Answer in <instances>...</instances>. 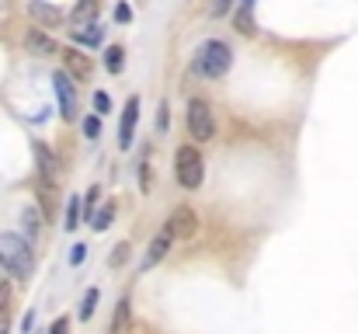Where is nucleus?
Segmentation results:
<instances>
[{"label":"nucleus","mask_w":358,"mask_h":334,"mask_svg":"<svg viewBox=\"0 0 358 334\" xmlns=\"http://www.w3.org/2000/svg\"><path fill=\"white\" fill-rule=\"evenodd\" d=\"M0 265H3L14 279H28L31 268H35V258H31L28 240L17 237V233H0Z\"/></svg>","instance_id":"obj_1"},{"label":"nucleus","mask_w":358,"mask_h":334,"mask_svg":"<svg viewBox=\"0 0 358 334\" xmlns=\"http://www.w3.org/2000/svg\"><path fill=\"white\" fill-rule=\"evenodd\" d=\"M230 63H234V53H230V46L227 42H220V39H213V42H206L199 53H195V74H202V77H223L227 70H230Z\"/></svg>","instance_id":"obj_2"},{"label":"nucleus","mask_w":358,"mask_h":334,"mask_svg":"<svg viewBox=\"0 0 358 334\" xmlns=\"http://www.w3.org/2000/svg\"><path fill=\"white\" fill-rule=\"evenodd\" d=\"M174 174H178V181H181L185 188H199V185H202L206 164H202V157H199L195 146H181V150L174 153Z\"/></svg>","instance_id":"obj_3"},{"label":"nucleus","mask_w":358,"mask_h":334,"mask_svg":"<svg viewBox=\"0 0 358 334\" xmlns=\"http://www.w3.org/2000/svg\"><path fill=\"white\" fill-rule=\"evenodd\" d=\"M188 129H192V136H195L199 143H209L213 132H216L213 109H209L202 98H192V105H188Z\"/></svg>","instance_id":"obj_4"},{"label":"nucleus","mask_w":358,"mask_h":334,"mask_svg":"<svg viewBox=\"0 0 358 334\" xmlns=\"http://www.w3.org/2000/svg\"><path fill=\"white\" fill-rule=\"evenodd\" d=\"M195 230H199V216H195V209L181 206V209H174V213H171V220H167V233H171V237L188 240Z\"/></svg>","instance_id":"obj_5"},{"label":"nucleus","mask_w":358,"mask_h":334,"mask_svg":"<svg viewBox=\"0 0 358 334\" xmlns=\"http://www.w3.org/2000/svg\"><path fill=\"white\" fill-rule=\"evenodd\" d=\"M52 84H56V95H59V109H63V118H73V111H77V95H73L70 74L56 70V74H52Z\"/></svg>","instance_id":"obj_6"},{"label":"nucleus","mask_w":358,"mask_h":334,"mask_svg":"<svg viewBox=\"0 0 358 334\" xmlns=\"http://www.w3.org/2000/svg\"><path fill=\"white\" fill-rule=\"evenodd\" d=\"M136 118H139V98L132 95L129 105H125V111H122V125H119V146L122 150H129V143H132V136H136Z\"/></svg>","instance_id":"obj_7"},{"label":"nucleus","mask_w":358,"mask_h":334,"mask_svg":"<svg viewBox=\"0 0 358 334\" xmlns=\"http://www.w3.org/2000/svg\"><path fill=\"white\" fill-rule=\"evenodd\" d=\"M24 46H28V53H35V56H56V53H59V46H56L42 28H31L28 39H24Z\"/></svg>","instance_id":"obj_8"},{"label":"nucleus","mask_w":358,"mask_h":334,"mask_svg":"<svg viewBox=\"0 0 358 334\" xmlns=\"http://www.w3.org/2000/svg\"><path fill=\"white\" fill-rule=\"evenodd\" d=\"M28 14H31L38 25H45V28H56V25L63 21L59 7H52V4H42V0H31V4H28Z\"/></svg>","instance_id":"obj_9"},{"label":"nucleus","mask_w":358,"mask_h":334,"mask_svg":"<svg viewBox=\"0 0 358 334\" xmlns=\"http://www.w3.org/2000/svg\"><path fill=\"white\" fill-rule=\"evenodd\" d=\"M63 60H66V70H70L77 81H87V77H91V60H87L84 53L66 49V53H63Z\"/></svg>","instance_id":"obj_10"},{"label":"nucleus","mask_w":358,"mask_h":334,"mask_svg":"<svg viewBox=\"0 0 358 334\" xmlns=\"http://www.w3.org/2000/svg\"><path fill=\"white\" fill-rule=\"evenodd\" d=\"M112 334H132V307L129 296H122L115 303V317H112Z\"/></svg>","instance_id":"obj_11"},{"label":"nucleus","mask_w":358,"mask_h":334,"mask_svg":"<svg viewBox=\"0 0 358 334\" xmlns=\"http://www.w3.org/2000/svg\"><path fill=\"white\" fill-rule=\"evenodd\" d=\"M35 160H38V174H42L49 185H56V157H52L42 143H35Z\"/></svg>","instance_id":"obj_12"},{"label":"nucleus","mask_w":358,"mask_h":334,"mask_svg":"<svg viewBox=\"0 0 358 334\" xmlns=\"http://www.w3.org/2000/svg\"><path fill=\"white\" fill-rule=\"evenodd\" d=\"M98 7H101L98 0H77L73 11H70V21H73V25H87V21L98 18Z\"/></svg>","instance_id":"obj_13"},{"label":"nucleus","mask_w":358,"mask_h":334,"mask_svg":"<svg viewBox=\"0 0 358 334\" xmlns=\"http://www.w3.org/2000/svg\"><path fill=\"white\" fill-rule=\"evenodd\" d=\"M171 240H174V237H171V233H167V226H164V230H160V233H157V237L150 240V251H146V265H153V261H160V258L167 254V247H171Z\"/></svg>","instance_id":"obj_14"},{"label":"nucleus","mask_w":358,"mask_h":334,"mask_svg":"<svg viewBox=\"0 0 358 334\" xmlns=\"http://www.w3.org/2000/svg\"><path fill=\"white\" fill-rule=\"evenodd\" d=\"M73 39L84 42V46H101V25L98 21H87V25L73 28Z\"/></svg>","instance_id":"obj_15"},{"label":"nucleus","mask_w":358,"mask_h":334,"mask_svg":"<svg viewBox=\"0 0 358 334\" xmlns=\"http://www.w3.org/2000/svg\"><path fill=\"white\" fill-rule=\"evenodd\" d=\"M122 63H125V49L122 46H108L105 49V70L108 74H122Z\"/></svg>","instance_id":"obj_16"},{"label":"nucleus","mask_w":358,"mask_h":334,"mask_svg":"<svg viewBox=\"0 0 358 334\" xmlns=\"http://www.w3.org/2000/svg\"><path fill=\"white\" fill-rule=\"evenodd\" d=\"M10 286H0V334H10Z\"/></svg>","instance_id":"obj_17"},{"label":"nucleus","mask_w":358,"mask_h":334,"mask_svg":"<svg viewBox=\"0 0 358 334\" xmlns=\"http://www.w3.org/2000/svg\"><path fill=\"white\" fill-rule=\"evenodd\" d=\"M112 220H115V202H108L101 213H91V226L101 233V230H108L112 226Z\"/></svg>","instance_id":"obj_18"},{"label":"nucleus","mask_w":358,"mask_h":334,"mask_svg":"<svg viewBox=\"0 0 358 334\" xmlns=\"http://www.w3.org/2000/svg\"><path fill=\"white\" fill-rule=\"evenodd\" d=\"M234 25H237V32H243V35H254L257 28H254V18H250V7H243L240 4V11L234 14Z\"/></svg>","instance_id":"obj_19"},{"label":"nucleus","mask_w":358,"mask_h":334,"mask_svg":"<svg viewBox=\"0 0 358 334\" xmlns=\"http://www.w3.org/2000/svg\"><path fill=\"white\" fill-rule=\"evenodd\" d=\"M94 307H98V289H87L84 307H80V321H91L94 317Z\"/></svg>","instance_id":"obj_20"},{"label":"nucleus","mask_w":358,"mask_h":334,"mask_svg":"<svg viewBox=\"0 0 358 334\" xmlns=\"http://www.w3.org/2000/svg\"><path fill=\"white\" fill-rule=\"evenodd\" d=\"M73 226H80V199H77V195H73L70 206H66V230H73Z\"/></svg>","instance_id":"obj_21"},{"label":"nucleus","mask_w":358,"mask_h":334,"mask_svg":"<svg viewBox=\"0 0 358 334\" xmlns=\"http://www.w3.org/2000/svg\"><path fill=\"white\" fill-rule=\"evenodd\" d=\"M21 223H24V233L35 237V233H38V209H24V213H21Z\"/></svg>","instance_id":"obj_22"},{"label":"nucleus","mask_w":358,"mask_h":334,"mask_svg":"<svg viewBox=\"0 0 358 334\" xmlns=\"http://www.w3.org/2000/svg\"><path fill=\"white\" fill-rule=\"evenodd\" d=\"M139 185H143V192L153 188V178H150V157H143V164H139Z\"/></svg>","instance_id":"obj_23"},{"label":"nucleus","mask_w":358,"mask_h":334,"mask_svg":"<svg viewBox=\"0 0 358 334\" xmlns=\"http://www.w3.org/2000/svg\"><path fill=\"white\" fill-rule=\"evenodd\" d=\"M91 102H94V111H98V115H105V111L112 109V98H108L105 91H94V98H91Z\"/></svg>","instance_id":"obj_24"},{"label":"nucleus","mask_w":358,"mask_h":334,"mask_svg":"<svg viewBox=\"0 0 358 334\" xmlns=\"http://www.w3.org/2000/svg\"><path fill=\"white\" fill-rule=\"evenodd\" d=\"M98 132H101V118L91 115V118L84 122V136H87V139H98Z\"/></svg>","instance_id":"obj_25"},{"label":"nucleus","mask_w":358,"mask_h":334,"mask_svg":"<svg viewBox=\"0 0 358 334\" xmlns=\"http://www.w3.org/2000/svg\"><path fill=\"white\" fill-rule=\"evenodd\" d=\"M125 258H129V244L122 240V244H115V254H112V268H122V265H125Z\"/></svg>","instance_id":"obj_26"},{"label":"nucleus","mask_w":358,"mask_h":334,"mask_svg":"<svg viewBox=\"0 0 358 334\" xmlns=\"http://www.w3.org/2000/svg\"><path fill=\"white\" fill-rule=\"evenodd\" d=\"M234 7V0H213V18H223Z\"/></svg>","instance_id":"obj_27"},{"label":"nucleus","mask_w":358,"mask_h":334,"mask_svg":"<svg viewBox=\"0 0 358 334\" xmlns=\"http://www.w3.org/2000/svg\"><path fill=\"white\" fill-rule=\"evenodd\" d=\"M98 195H101V188L94 185V188L87 192V220H91V213H94V202H98Z\"/></svg>","instance_id":"obj_28"},{"label":"nucleus","mask_w":358,"mask_h":334,"mask_svg":"<svg viewBox=\"0 0 358 334\" xmlns=\"http://www.w3.org/2000/svg\"><path fill=\"white\" fill-rule=\"evenodd\" d=\"M84 258H87V247L80 244V247H73V254H70V265H80Z\"/></svg>","instance_id":"obj_29"},{"label":"nucleus","mask_w":358,"mask_h":334,"mask_svg":"<svg viewBox=\"0 0 358 334\" xmlns=\"http://www.w3.org/2000/svg\"><path fill=\"white\" fill-rule=\"evenodd\" d=\"M115 21H122V25H125V21H132V11H129L125 4H119V7H115Z\"/></svg>","instance_id":"obj_30"},{"label":"nucleus","mask_w":358,"mask_h":334,"mask_svg":"<svg viewBox=\"0 0 358 334\" xmlns=\"http://www.w3.org/2000/svg\"><path fill=\"white\" fill-rule=\"evenodd\" d=\"M49 334H66V321H63V317H59V321H56V324H52V331Z\"/></svg>","instance_id":"obj_31"}]
</instances>
